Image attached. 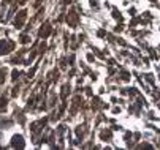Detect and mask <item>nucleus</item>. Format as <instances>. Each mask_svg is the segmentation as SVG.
Masks as SVG:
<instances>
[{
	"label": "nucleus",
	"instance_id": "7ed1b4c3",
	"mask_svg": "<svg viewBox=\"0 0 160 150\" xmlns=\"http://www.w3.org/2000/svg\"><path fill=\"white\" fill-rule=\"evenodd\" d=\"M24 21H26V11H21L19 16L16 17V26H18V27L22 26V24H24Z\"/></svg>",
	"mask_w": 160,
	"mask_h": 150
},
{
	"label": "nucleus",
	"instance_id": "20e7f679",
	"mask_svg": "<svg viewBox=\"0 0 160 150\" xmlns=\"http://www.w3.org/2000/svg\"><path fill=\"white\" fill-rule=\"evenodd\" d=\"M48 33H49V26L46 24V26H44V29H41L40 35H41V36H48Z\"/></svg>",
	"mask_w": 160,
	"mask_h": 150
},
{
	"label": "nucleus",
	"instance_id": "39448f33",
	"mask_svg": "<svg viewBox=\"0 0 160 150\" xmlns=\"http://www.w3.org/2000/svg\"><path fill=\"white\" fill-rule=\"evenodd\" d=\"M5 108H7V100L5 98H0V112L5 111Z\"/></svg>",
	"mask_w": 160,
	"mask_h": 150
},
{
	"label": "nucleus",
	"instance_id": "f257e3e1",
	"mask_svg": "<svg viewBox=\"0 0 160 150\" xmlns=\"http://www.w3.org/2000/svg\"><path fill=\"white\" fill-rule=\"evenodd\" d=\"M13 49V43H10V41H0V54H7V52H10Z\"/></svg>",
	"mask_w": 160,
	"mask_h": 150
},
{
	"label": "nucleus",
	"instance_id": "423d86ee",
	"mask_svg": "<svg viewBox=\"0 0 160 150\" xmlns=\"http://www.w3.org/2000/svg\"><path fill=\"white\" fill-rule=\"evenodd\" d=\"M5 76H7V70H5V68H2V70H0V84L3 82Z\"/></svg>",
	"mask_w": 160,
	"mask_h": 150
},
{
	"label": "nucleus",
	"instance_id": "f03ea898",
	"mask_svg": "<svg viewBox=\"0 0 160 150\" xmlns=\"http://www.w3.org/2000/svg\"><path fill=\"white\" fill-rule=\"evenodd\" d=\"M13 147H19V148L24 147V139H22V136H14L13 138Z\"/></svg>",
	"mask_w": 160,
	"mask_h": 150
}]
</instances>
